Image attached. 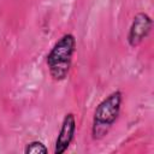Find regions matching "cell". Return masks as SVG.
Returning a JSON list of instances; mask_svg holds the SVG:
<instances>
[{"label": "cell", "mask_w": 154, "mask_h": 154, "mask_svg": "<svg viewBox=\"0 0 154 154\" xmlns=\"http://www.w3.org/2000/svg\"><path fill=\"white\" fill-rule=\"evenodd\" d=\"M76 47L77 41L72 34L63 35L54 43L46 59L49 76L53 81L61 82L67 77Z\"/></svg>", "instance_id": "6da1fadb"}, {"label": "cell", "mask_w": 154, "mask_h": 154, "mask_svg": "<svg viewBox=\"0 0 154 154\" xmlns=\"http://www.w3.org/2000/svg\"><path fill=\"white\" fill-rule=\"evenodd\" d=\"M123 94L120 90H116L106 96L95 108L93 116L91 137L93 140L103 138L114 123L118 120L122 108Z\"/></svg>", "instance_id": "7a4b0ae2"}, {"label": "cell", "mask_w": 154, "mask_h": 154, "mask_svg": "<svg viewBox=\"0 0 154 154\" xmlns=\"http://www.w3.org/2000/svg\"><path fill=\"white\" fill-rule=\"evenodd\" d=\"M152 26H153V20L149 14L144 12L137 13L132 19V23L130 25L129 34L126 37L129 46L132 48L140 46L150 34Z\"/></svg>", "instance_id": "3957f363"}, {"label": "cell", "mask_w": 154, "mask_h": 154, "mask_svg": "<svg viewBox=\"0 0 154 154\" xmlns=\"http://www.w3.org/2000/svg\"><path fill=\"white\" fill-rule=\"evenodd\" d=\"M25 154H46L48 153V148L41 141H31L24 148Z\"/></svg>", "instance_id": "5b68a950"}, {"label": "cell", "mask_w": 154, "mask_h": 154, "mask_svg": "<svg viewBox=\"0 0 154 154\" xmlns=\"http://www.w3.org/2000/svg\"><path fill=\"white\" fill-rule=\"evenodd\" d=\"M76 117L73 113H66L58 137L55 140V144H54V154H63L67 150V148L70 147L73 137H75V132H76Z\"/></svg>", "instance_id": "277c9868"}]
</instances>
